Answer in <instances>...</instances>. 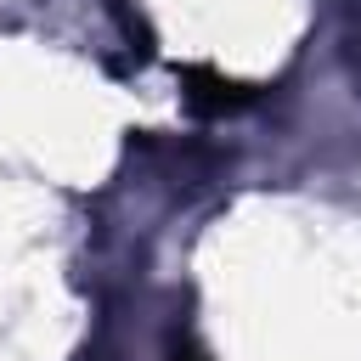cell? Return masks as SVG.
I'll return each instance as SVG.
<instances>
[{
    "instance_id": "6da1fadb",
    "label": "cell",
    "mask_w": 361,
    "mask_h": 361,
    "mask_svg": "<svg viewBox=\"0 0 361 361\" xmlns=\"http://www.w3.org/2000/svg\"><path fill=\"white\" fill-rule=\"evenodd\" d=\"M186 85H203V90H192V102H203V107H231V102H243V85H231V79H220V73H209V68H186Z\"/></svg>"
},
{
    "instance_id": "7a4b0ae2",
    "label": "cell",
    "mask_w": 361,
    "mask_h": 361,
    "mask_svg": "<svg viewBox=\"0 0 361 361\" xmlns=\"http://www.w3.org/2000/svg\"><path fill=\"white\" fill-rule=\"evenodd\" d=\"M175 361H180V355H175Z\"/></svg>"
}]
</instances>
